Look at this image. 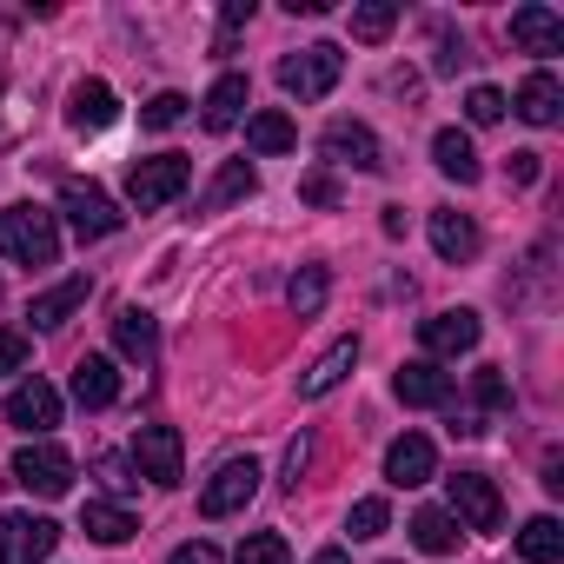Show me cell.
<instances>
[{"label": "cell", "instance_id": "cell-28", "mask_svg": "<svg viewBox=\"0 0 564 564\" xmlns=\"http://www.w3.org/2000/svg\"><path fill=\"white\" fill-rule=\"evenodd\" d=\"M412 544H419L425 557H452V551H458V524H452V511L425 505V511L412 518Z\"/></svg>", "mask_w": 564, "mask_h": 564}, {"label": "cell", "instance_id": "cell-1", "mask_svg": "<svg viewBox=\"0 0 564 564\" xmlns=\"http://www.w3.org/2000/svg\"><path fill=\"white\" fill-rule=\"evenodd\" d=\"M0 259H14V265H54L61 259V226L47 206L21 199L0 213Z\"/></svg>", "mask_w": 564, "mask_h": 564}, {"label": "cell", "instance_id": "cell-30", "mask_svg": "<svg viewBox=\"0 0 564 564\" xmlns=\"http://www.w3.org/2000/svg\"><path fill=\"white\" fill-rule=\"evenodd\" d=\"M326 293H333L326 265H300V272L286 279V306H293V319H313V313L326 306Z\"/></svg>", "mask_w": 564, "mask_h": 564}, {"label": "cell", "instance_id": "cell-4", "mask_svg": "<svg viewBox=\"0 0 564 564\" xmlns=\"http://www.w3.org/2000/svg\"><path fill=\"white\" fill-rule=\"evenodd\" d=\"M445 498H452V524H465L478 538H491L505 524V498H498V485L485 471H452L445 478Z\"/></svg>", "mask_w": 564, "mask_h": 564}, {"label": "cell", "instance_id": "cell-14", "mask_svg": "<svg viewBox=\"0 0 564 564\" xmlns=\"http://www.w3.org/2000/svg\"><path fill=\"white\" fill-rule=\"evenodd\" d=\"M432 471H438V452H432V438L405 432V438H392V445H386V485L412 491V485H425Z\"/></svg>", "mask_w": 564, "mask_h": 564}, {"label": "cell", "instance_id": "cell-13", "mask_svg": "<svg viewBox=\"0 0 564 564\" xmlns=\"http://www.w3.org/2000/svg\"><path fill=\"white\" fill-rule=\"evenodd\" d=\"M392 392H399V405L438 412V405H452V372H438L432 359H405L399 379H392Z\"/></svg>", "mask_w": 564, "mask_h": 564}, {"label": "cell", "instance_id": "cell-19", "mask_svg": "<svg viewBox=\"0 0 564 564\" xmlns=\"http://www.w3.org/2000/svg\"><path fill=\"white\" fill-rule=\"evenodd\" d=\"M113 346H120V359H133L140 372L160 359V319L153 313H140V306H127L120 319H113Z\"/></svg>", "mask_w": 564, "mask_h": 564}, {"label": "cell", "instance_id": "cell-29", "mask_svg": "<svg viewBox=\"0 0 564 564\" xmlns=\"http://www.w3.org/2000/svg\"><path fill=\"white\" fill-rule=\"evenodd\" d=\"M518 557H524V564H557V557H564V524H557L551 511L531 518V524L518 531Z\"/></svg>", "mask_w": 564, "mask_h": 564}, {"label": "cell", "instance_id": "cell-6", "mask_svg": "<svg viewBox=\"0 0 564 564\" xmlns=\"http://www.w3.org/2000/svg\"><path fill=\"white\" fill-rule=\"evenodd\" d=\"M54 544H61V524L54 518L0 511V564H41V557H54Z\"/></svg>", "mask_w": 564, "mask_h": 564}, {"label": "cell", "instance_id": "cell-32", "mask_svg": "<svg viewBox=\"0 0 564 564\" xmlns=\"http://www.w3.org/2000/svg\"><path fill=\"white\" fill-rule=\"evenodd\" d=\"M232 564H293V544L279 538V531H252L246 544H239V557Z\"/></svg>", "mask_w": 564, "mask_h": 564}, {"label": "cell", "instance_id": "cell-7", "mask_svg": "<svg viewBox=\"0 0 564 564\" xmlns=\"http://www.w3.org/2000/svg\"><path fill=\"white\" fill-rule=\"evenodd\" d=\"M133 465H140V478H153V485H180L186 478V445H180V432L173 425H140L133 432Z\"/></svg>", "mask_w": 564, "mask_h": 564}, {"label": "cell", "instance_id": "cell-3", "mask_svg": "<svg viewBox=\"0 0 564 564\" xmlns=\"http://www.w3.org/2000/svg\"><path fill=\"white\" fill-rule=\"evenodd\" d=\"M186 180H193V160L186 153H153V160H133L127 166V199L140 213H160L166 199L186 193Z\"/></svg>", "mask_w": 564, "mask_h": 564}, {"label": "cell", "instance_id": "cell-22", "mask_svg": "<svg viewBox=\"0 0 564 564\" xmlns=\"http://www.w3.org/2000/svg\"><path fill=\"white\" fill-rule=\"evenodd\" d=\"M246 100H252V87H246V74H219L213 80V94H206V133H232L239 127V113H246Z\"/></svg>", "mask_w": 564, "mask_h": 564}, {"label": "cell", "instance_id": "cell-16", "mask_svg": "<svg viewBox=\"0 0 564 564\" xmlns=\"http://www.w3.org/2000/svg\"><path fill=\"white\" fill-rule=\"evenodd\" d=\"M478 226H471V213H452V206H438L432 213V252L445 259V265H471L478 259Z\"/></svg>", "mask_w": 564, "mask_h": 564}, {"label": "cell", "instance_id": "cell-24", "mask_svg": "<svg viewBox=\"0 0 564 564\" xmlns=\"http://www.w3.org/2000/svg\"><path fill=\"white\" fill-rule=\"evenodd\" d=\"M259 193V173L246 166V160H226L219 173H213V186L199 193V213H226L232 199H252Z\"/></svg>", "mask_w": 564, "mask_h": 564}, {"label": "cell", "instance_id": "cell-41", "mask_svg": "<svg viewBox=\"0 0 564 564\" xmlns=\"http://www.w3.org/2000/svg\"><path fill=\"white\" fill-rule=\"evenodd\" d=\"M166 564H226V557H219V544H206V538H193V544H180V551H173Z\"/></svg>", "mask_w": 564, "mask_h": 564}, {"label": "cell", "instance_id": "cell-36", "mask_svg": "<svg viewBox=\"0 0 564 564\" xmlns=\"http://www.w3.org/2000/svg\"><path fill=\"white\" fill-rule=\"evenodd\" d=\"M246 21H252V0H226V8H219V41H213V54H232V41H239Z\"/></svg>", "mask_w": 564, "mask_h": 564}, {"label": "cell", "instance_id": "cell-39", "mask_svg": "<svg viewBox=\"0 0 564 564\" xmlns=\"http://www.w3.org/2000/svg\"><path fill=\"white\" fill-rule=\"evenodd\" d=\"M300 199H306V206H333V199H339L333 173H306V180H300Z\"/></svg>", "mask_w": 564, "mask_h": 564}, {"label": "cell", "instance_id": "cell-38", "mask_svg": "<svg viewBox=\"0 0 564 564\" xmlns=\"http://www.w3.org/2000/svg\"><path fill=\"white\" fill-rule=\"evenodd\" d=\"M94 471H100V485H107V491H133V485H140V478H133V465H127V458H113V452H107Z\"/></svg>", "mask_w": 564, "mask_h": 564}, {"label": "cell", "instance_id": "cell-33", "mask_svg": "<svg viewBox=\"0 0 564 564\" xmlns=\"http://www.w3.org/2000/svg\"><path fill=\"white\" fill-rule=\"evenodd\" d=\"M386 524H392V505H386V498H359L352 518H346V531H352L359 544H366V538H386Z\"/></svg>", "mask_w": 564, "mask_h": 564}, {"label": "cell", "instance_id": "cell-8", "mask_svg": "<svg viewBox=\"0 0 564 564\" xmlns=\"http://www.w3.org/2000/svg\"><path fill=\"white\" fill-rule=\"evenodd\" d=\"M259 458H226L219 471H213V485L199 491V518H232V511H246L252 505V491H259Z\"/></svg>", "mask_w": 564, "mask_h": 564}, {"label": "cell", "instance_id": "cell-2", "mask_svg": "<svg viewBox=\"0 0 564 564\" xmlns=\"http://www.w3.org/2000/svg\"><path fill=\"white\" fill-rule=\"evenodd\" d=\"M339 74H346V54L333 41H313V47H300V54L279 61V87H286L293 100H326L339 87Z\"/></svg>", "mask_w": 564, "mask_h": 564}, {"label": "cell", "instance_id": "cell-27", "mask_svg": "<svg viewBox=\"0 0 564 564\" xmlns=\"http://www.w3.org/2000/svg\"><path fill=\"white\" fill-rule=\"evenodd\" d=\"M246 147L265 153V160H272V153H293V147H300V127H293L286 113H272V107H265V113L246 120Z\"/></svg>", "mask_w": 564, "mask_h": 564}, {"label": "cell", "instance_id": "cell-31", "mask_svg": "<svg viewBox=\"0 0 564 564\" xmlns=\"http://www.w3.org/2000/svg\"><path fill=\"white\" fill-rule=\"evenodd\" d=\"M392 28H399V8H392V0H366V8H352V41L379 47Z\"/></svg>", "mask_w": 564, "mask_h": 564}, {"label": "cell", "instance_id": "cell-35", "mask_svg": "<svg viewBox=\"0 0 564 564\" xmlns=\"http://www.w3.org/2000/svg\"><path fill=\"white\" fill-rule=\"evenodd\" d=\"M465 120H471V127H498V120H505V94H498V87H471V94H465Z\"/></svg>", "mask_w": 564, "mask_h": 564}, {"label": "cell", "instance_id": "cell-12", "mask_svg": "<svg viewBox=\"0 0 564 564\" xmlns=\"http://www.w3.org/2000/svg\"><path fill=\"white\" fill-rule=\"evenodd\" d=\"M8 425H21V432H54L61 425V392L47 386V379H21L14 392H8Z\"/></svg>", "mask_w": 564, "mask_h": 564}, {"label": "cell", "instance_id": "cell-18", "mask_svg": "<svg viewBox=\"0 0 564 564\" xmlns=\"http://www.w3.org/2000/svg\"><path fill=\"white\" fill-rule=\"evenodd\" d=\"M352 366H359V339H333V346L313 359V372L300 379V399H326V392H339V386L352 379Z\"/></svg>", "mask_w": 564, "mask_h": 564}, {"label": "cell", "instance_id": "cell-25", "mask_svg": "<svg viewBox=\"0 0 564 564\" xmlns=\"http://www.w3.org/2000/svg\"><path fill=\"white\" fill-rule=\"evenodd\" d=\"M557 107H564V87H557V74H531L524 87H518V120H531V127H551L557 120Z\"/></svg>", "mask_w": 564, "mask_h": 564}, {"label": "cell", "instance_id": "cell-21", "mask_svg": "<svg viewBox=\"0 0 564 564\" xmlns=\"http://www.w3.org/2000/svg\"><path fill=\"white\" fill-rule=\"evenodd\" d=\"M74 399H80L87 412H107V405L120 399V372H113V359H100V352L74 359Z\"/></svg>", "mask_w": 564, "mask_h": 564}, {"label": "cell", "instance_id": "cell-26", "mask_svg": "<svg viewBox=\"0 0 564 564\" xmlns=\"http://www.w3.org/2000/svg\"><path fill=\"white\" fill-rule=\"evenodd\" d=\"M432 160H438V173H445V180H458V186H478V173H485V166H478V153H471V140H465L458 127H445V133L432 140Z\"/></svg>", "mask_w": 564, "mask_h": 564}, {"label": "cell", "instance_id": "cell-9", "mask_svg": "<svg viewBox=\"0 0 564 564\" xmlns=\"http://www.w3.org/2000/svg\"><path fill=\"white\" fill-rule=\"evenodd\" d=\"M14 485H28L34 498H67L74 491V458L61 445H28L14 458Z\"/></svg>", "mask_w": 564, "mask_h": 564}, {"label": "cell", "instance_id": "cell-42", "mask_svg": "<svg viewBox=\"0 0 564 564\" xmlns=\"http://www.w3.org/2000/svg\"><path fill=\"white\" fill-rule=\"evenodd\" d=\"M544 173V153H511V186H538Z\"/></svg>", "mask_w": 564, "mask_h": 564}, {"label": "cell", "instance_id": "cell-10", "mask_svg": "<svg viewBox=\"0 0 564 564\" xmlns=\"http://www.w3.org/2000/svg\"><path fill=\"white\" fill-rule=\"evenodd\" d=\"M319 153H326L333 166H352V173H379V166H386L379 133H372V127H359V120H333V127L319 133Z\"/></svg>", "mask_w": 564, "mask_h": 564}, {"label": "cell", "instance_id": "cell-43", "mask_svg": "<svg viewBox=\"0 0 564 564\" xmlns=\"http://www.w3.org/2000/svg\"><path fill=\"white\" fill-rule=\"evenodd\" d=\"M28 366V339L21 333H0V372H21Z\"/></svg>", "mask_w": 564, "mask_h": 564}, {"label": "cell", "instance_id": "cell-40", "mask_svg": "<svg viewBox=\"0 0 564 564\" xmlns=\"http://www.w3.org/2000/svg\"><path fill=\"white\" fill-rule=\"evenodd\" d=\"M306 458H313V438H293V445H286V491H300V478H306Z\"/></svg>", "mask_w": 564, "mask_h": 564}, {"label": "cell", "instance_id": "cell-23", "mask_svg": "<svg viewBox=\"0 0 564 564\" xmlns=\"http://www.w3.org/2000/svg\"><path fill=\"white\" fill-rule=\"evenodd\" d=\"M80 531H87L94 544H127V538L140 531V518H133L127 505H113V498H87V511H80Z\"/></svg>", "mask_w": 564, "mask_h": 564}, {"label": "cell", "instance_id": "cell-15", "mask_svg": "<svg viewBox=\"0 0 564 564\" xmlns=\"http://www.w3.org/2000/svg\"><path fill=\"white\" fill-rule=\"evenodd\" d=\"M113 120H120V94L107 80H80L74 100H67V127L74 133H107Z\"/></svg>", "mask_w": 564, "mask_h": 564}, {"label": "cell", "instance_id": "cell-45", "mask_svg": "<svg viewBox=\"0 0 564 564\" xmlns=\"http://www.w3.org/2000/svg\"><path fill=\"white\" fill-rule=\"evenodd\" d=\"M313 564H346V551H339V544H326V551H319Z\"/></svg>", "mask_w": 564, "mask_h": 564}, {"label": "cell", "instance_id": "cell-20", "mask_svg": "<svg viewBox=\"0 0 564 564\" xmlns=\"http://www.w3.org/2000/svg\"><path fill=\"white\" fill-rule=\"evenodd\" d=\"M87 293H94V279H87V272H74V279H61L54 293H41V300L28 306V319H34L41 333H54V326H67V319L87 306Z\"/></svg>", "mask_w": 564, "mask_h": 564}, {"label": "cell", "instance_id": "cell-44", "mask_svg": "<svg viewBox=\"0 0 564 564\" xmlns=\"http://www.w3.org/2000/svg\"><path fill=\"white\" fill-rule=\"evenodd\" d=\"M465 61H471V54H465V41H452V34H445V41H438V61H432V67H438V74H458Z\"/></svg>", "mask_w": 564, "mask_h": 564}, {"label": "cell", "instance_id": "cell-17", "mask_svg": "<svg viewBox=\"0 0 564 564\" xmlns=\"http://www.w3.org/2000/svg\"><path fill=\"white\" fill-rule=\"evenodd\" d=\"M511 41L524 47V54H564V14L557 8H518L511 14Z\"/></svg>", "mask_w": 564, "mask_h": 564}, {"label": "cell", "instance_id": "cell-11", "mask_svg": "<svg viewBox=\"0 0 564 564\" xmlns=\"http://www.w3.org/2000/svg\"><path fill=\"white\" fill-rule=\"evenodd\" d=\"M478 313L471 306H452V313H432V319H419V346L432 352V359H458V352H471L478 346Z\"/></svg>", "mask_w": 564, "mask_h": 564}, {"label": "cell", "instance_id": "cell-5", "mask_svg": "<svg viewBox=\"0 0 564 564\" xmlns=\"http://www.w3.org/2000/svg\"><path fill=\"white\" fill-rule=\"evenodd\" d=\"M61 213L74 226V239H113L127 226V213L94 186V180H61Z\"/></svg>", "mask_w": 564, "mask_h": 564}, {"label": "cell", "instance_id": "cell-34", "mask_svg": "<svg viewBox=\"0 0 564 564\" xmlns=\"http://www.w3.org/2000/svg\"><path fill=\"white\" fill-rule=\"evenodd\" d=\"M186 120V94H153L147 107H140V127H153V133H166V127H180Z\"/></svg>", "mask_w": 564, "mask_h": 564}, {"label": "cell", "instance_id": "cell-37", "mask_svg": "<svg viewBox=\"0 0 564 564\" xmlns=\"http://www.w3.org/2000/svg\"><path fill=\"white\" fill-rule=\"evenodd\" d=\"M471 386H478V405H485V412H498V405H505V372H498V366H478V379H471Z\"/></svg>", "mask_w": 564, "mask_h": 564}]
</instances>
